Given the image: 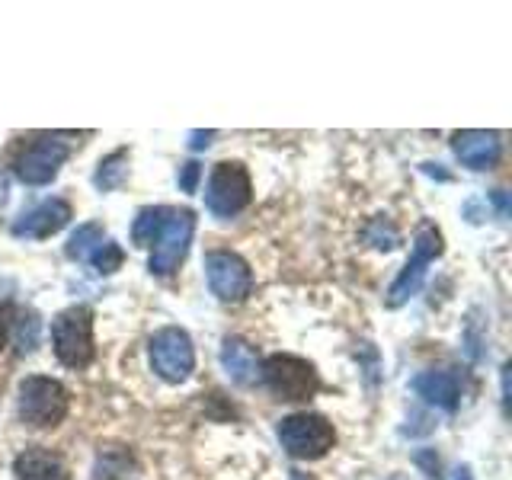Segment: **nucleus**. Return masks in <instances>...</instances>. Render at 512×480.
<instances>
[{"label": "nucleus", "mask_w": 512, "mask_h": 480, "mask_svg": "<svg viewBox=\"0 0 512 480\" xmlns=\"http://www.w3.org/2000/svg\"><path fill=\"white\" fill-rule=\"evenodd\" d=\"M90 263L96 266V272H116L119 266H122V250H119V244H112V240H103L100 247H96V253L90 256Z\"/></svg>", "instance_id": "19"}, {"label": "nucleus", "mask_w": 512, "mask_h": 480, "mask_svg": "<svg viewBox=\"0 0 512 480\" xmlns=\"http://www.w3.org/2000/svg\"><path fill=\"white\" fill-rule=\"evenodd\" d=\"M167 215H170V208H167V205L141 208L138 218H135V224H132V240H135V244H138V247H151L154 240H157V234H160V228H164Z\"/></svg>", "instance_id": "16"}, {"label": "nucleus", "mask_w": 512, "mask_h": 480, "mask_svg": "<svg viewBox=\"0 0 512 480\" xmlns=\"http://www.w3.org/2000/svg\"><path fill=\"white\" fill-rule=\"evenodd\" d=\"M13 471L20 480H71L68 464L45 448H26L23 455H16Z\"/></svg>", "instance_id": "14"}, {"label": "nucleus", "mask_w": 512, "mask_h": 480, "mask_svg": "<svg viewBox=\"0 0 512 480\" xmlns=\"http://www.w3.org/2000/svg\"><path fill=\"white\" fill-rule=\"evenodd\" d=\"M413 391L432 407L455 410L461 400V381L455 372H436V368H432V372H423L413 378Z\"/></svg>", "instance_id": "13"}, {"label": "nucleus", "mask_w": 512, "mask_h": 480, "mask_svg": "<svg viewBox=\"0 0 512 480\" xmlns=\"http://www.w3.org/2000/svg\"><path fill=\"white\" fill-rule=\"evenodd\" d=\"M103 240H106L103 237V224H96V221L80 224V228L68 240V256H71V260H90Z\"/></svg>", "instance_id": "17"}, {"label": "nucleus", "mask_w": 512, "mask_h": 480, "mask_svg": "<svg viewBox=\"0 0 512 480\" xmlns=\"http://www.w3.org/2000/svg\"><path fill=\"white\" fill-rule=\"evenodd\" d=\"M455 480H474V477H471V468H458Z\"/></svg>", "instance_id": "24"}, {"label": "nucleus", "mask_w": 512, "mask_h": 480, "mask_svg": "<svg viewBox=\"0 0 512 480\" xmlns=\"http://www.w3.org/2000/svg\"><path fill=\"white\" fill-rule=\"evenodd\" d=\"M263 378L269 384V391L279 400H308L320 388L317 368L308 359L292 356V352H276V356H269L263 362Z\"/></svg>", "instance_id": "5"}, {"label": "nucleus", "mask_w": 512, "mask_h": 480, "mask_svg": "<svg viewBox=\"0 0 512 480\" xmlns=\"http://www.w3.org/2000/svg\"><path fill=\"white\" fill-rule=\"evenodd\" d=\"M71 221V205L64 199H45L39 202L32 212H26L23 218L13 221V234L26 237V240H45L58 234L64 224Z\"/></svg>", "instance_id": "11"}, {"label": "nucleus", "mask_w": 512, "mask_h": 480, "mask_svg": "<svg viewBox=\"0 0 512 480\" xmlns=\"http://www.w3.org/2000/svg\"><path fill=\"white\" fill-rule=\"evenodd\" d=\"M455 154L464 167L471 170H490L496 160H500L503 141L496 132H484V128H468V132H458L452 138Z\"/></svg>", "instance_id": "12"}, {"label": "nucleus", "mask_w": 512, "mask_h": 480, "mask_svg": "<svg viewBox=\"0 0 512 480\" xmlns=\"http://www.w3.org/2000/svg\"><path fill=\"white\" fill-rule=\"evenodd\" d=\"M199 176H202V167L196 164V160H189V164H183V167H180V176H176V183H180V189H183V192H196Z\"/></svg>", "instance_id": "21"}, {"label": "nucleus", "mask_w": 512, "mask_h": 480, "mask_svg": "<svg viewBox=\"0 0 512 480\" xmlns=\"http://www.w3.org/2000/svg\"><path fill=\"white\" fill-rule=\"evenodd\" d=\"M125 160H128V151H112L100 164V170H96L93 183L100 186L103 192L122 186V180H125Z\"/></svg>", "instance_id": "18"}, {"label": "nucleus", "mask_w": 512, "mask_h": 480, "mask_svg": "<svg viewBox=\"0 0 512 480\" xmlns=\"http://www.w3.org/2000/svg\"><path fill=\"white\" fill-rule=\"evenodd\" d=\"M148 356L154 372L170 384L186 381L192 375V368H196V349H192L189 333L180 327L157 330L148 343Z\"/></svg>", "instance_id": "8"}, {"label": "nucleus", "mask_w": 512, "mask_h": 480, "mask_svg": "<svg viewBox=\"0 0 512 480\" xmlns=\"http://www.w3.org/2000/svg\"><path fill=\"white\" fill-rule=\"evenodd\" d=\"M276 436L282 442V448L292 458L301 461H314V458H324L330 448L336 445V429L327 416L320 413H292L285 416L279 423Z\"/></svg>", "instance_id": "3"}, {"label": "nucleus", "mask_w": 512, "mask_h": 480, "mask_svg": "<svg viewBox=\"0 0 512 480\" xmlns=\"http://www.w3.org/2000/svg\"><path fill=\"white\" fill-rule=\"evenodd\" d=\"M52 346L58 362L68 368H87L93 362V311L87 304H74L52 320Z\"/></svg>", "instance_id": "1"}, {"label": "nucleus", "mask_w": 512, "mask_h": 480, "mask_svg": "<svg viewBox=\"0 0 512 480\" xmlns=\"http://www.w3.org/2000/svg\"><path fill=\"white\" fill-rule=\"evenodd\" d=\"M192 231H196V215H192L189 208H170L164 228H160L157 240L151 244L154 250H151L148 269L154 276H173V272L180 269L192 244Z\"/></svg>", "instance_id": "6"}, {"label": "nucleus", "mask_w": 512, "mask_h": 480, "mask_svg": "<svg viewBox=\"0 0 512 480\" xmlns=\"http://www.w3.org/2000/svg\"><path fill=\"white\" fill-rule=\"evenodd\" d=\"M292 480H311V477H308V474H298V471H295V474H292Z\"/></svg>", "instance_id": "25"}, {"label": "nucleus", "mask_w": 512, "mask_h": 480, "mask_svg": "<svg viewBox=\"0 0 512 480\" xmlns=\"http://www.w3.org/2000/svg\"><path fill=\"white\" fill-rule=\"evenodd\" d=\"M71 407V394L58 378L32 375L20 381V420L26 426L48 429L58 426Z\"/></svg>", "instance_id": "2"}, {"label": "nucleus", "mask_w": 512, "mask_h": 480, "mask_svg": "<svg viewBox=\"0 0 512 480\" xmlns=\"http://www.w3.org/2000/svg\"><path fill=\"white\" fill-rule=\"evenodd\" d=\"M253 199V183L244 164L237 160H224L212 170L205 186V208L215 218H234L240 215Z\"/></svg>", "instance_id": "4"}, {"label": "nucleus", "mask_w": 512, "mask_h": 480, "mask_svg": "<svg viewBox=\"0 0 512 480\" xmlns=\"http://www.w3.org/2000/svg\"><path fill=\"white\" fill-rule=\"evenodd\" d=\"M205 279L221 301H244L253 292V272L231 250H212L205 256Z\"/></svg>", "instance_id": "10"}, {"label": "nucleus", "mask_w": 512, "mask_h": 480, "mask_svg": "<svg viewBox=\"0 0 512 480\" xmlns=\"http://www.w3.org/2000/svg\"><path fill=\"white\" fill-rule=\"evenodd\" d=\"M442 253V234L432 221H423L413 234V256L407 260V266L400 269V276L394 279L391 292H388V308H400L407 298L416 295V288L426 279V266Z\"/></svg>", "instance_id": "7"}, {"label": "nucleus", "mask_w": 512, "mask_h": 480, "mask_svg": "<svg viewBox=\"0 0 512 480\" xmlns=\"http://www.w3.org/2000/svg\"><path fill=\"white\" fill-rule=\"evenodd\" d=\"M375 231H368V240H372V244L378 247V250H391L394 244H397V231L391 228V224H384L381 218L372 224Z\"/></svg>", "instance_id": "20"}, {"label": "nucleus", "mask_w": 512, "mask_h": 480, "mask_svg": "<svg viewBox=\"0 0 512 480\" xmlns=\"http://www.w3.org/2000/svg\"><path fill=\"white\" fill-rule=\"evenodd\" d=\"M68 154H71V148L64 141H58L52 135L36 138L29 148L20 151V157L13 160V173H16V180L26 186H45L58 176Z\"/></svg>", "instance_id": "9"}, {"label": "nucleus", "mask_w": 512, "mask_h": 480, "mask_svg": "<svg viewBox=\"0 0 512 480\" xmlns=\"http://www.w3.org/2000/svg\"><path fill=\"white\" fill-rule=\"evenodd\" d=\"M10 304L7 301H0V349L7 346V333H10Z\"/></svg>", "instance_id": "22"}, {"label": "nucleus", "mask_w": 512, "mask_h": 480, "mask_svg": "<svg viewBox=\"0 0 512 480\" xmlns=\"http://www.w3.org/2000/svg\"><path fill=\"white\" fill-rule=\"evenodd\" d=\"M212 135H215V132H192V135H189V138H192L189 144H192V148H205L208 138H212Z\"/></svg>", "instance_id": "23"}, {"label": "nucleus", "mask_w": 512, "mask_h": 480, "mask_svg": "<svg viewBox=\"0 0 512 480\" xmlns=\"http://www.w3.org/2000/svg\"><path fill=\"white\" fill-rule=\"evenodd\" d=\"M221 365L224 372H228L237 384H250L260 372V362H256V352L250 343L244 340H228L221 349Z\"/></svg>", "instance_id": "15"}]
</instances>
